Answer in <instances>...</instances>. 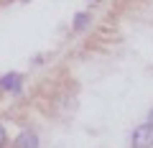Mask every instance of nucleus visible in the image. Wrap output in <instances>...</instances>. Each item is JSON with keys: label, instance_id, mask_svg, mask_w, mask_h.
Listing matches in <instances>:
<instances>
[{"label": "nucleus", "instance_id": "nucleus-3", "mask_svg": "<svg viewBox=\"0 0 153 148\" xmlns=\"http://www.w3.org/2000/svg\"><path fill=\"white\" fill-rule=\"evenodd\" d=\"M16 148H38V135L33 130H23L16 138Z\"/></svg>", "mask_w": 153, "mask_h": 148}, {"label": "nucleus", "instance_id": "nucleus-1", "mask_svg": "<svg viewBox=\"0 0 153 148\" xmlns=\"http://www.w3.org/2000/svg\"><path fill=\"white\" fill-rule=\"evenodd\" d=\"M130 148H153V125L148 120L130 133Z\"/></svg>", "mask_w": 153, "mask_h": 148}, {"label": "nucleus", "instance_id": "nucleus-6", "mask_svg": "<svg viewBox=\"0 0 153 148\" xmlns=\"http://www.w3.org/2000/svg\"><path fill=\"white\" fill-rule=\"evenodd\" d=\"M148 123H151V125H153V110H151V112H148Z\"/></svg>", "mask_w": 153, "mask_h": 148}, {"label": "nucleus", "instance_id": "nucleus-5", "mask_svg": "<svg viewBox=\"0 0 153 148\" xmlns=\"http://www.w3.org/2000/svg\"><path fill=\"white\" fill-rule=\"evenodd\" d=\"M5 141H8V135H5V128H3V125H0V148H3V146H5Z\"/></svg>", "mask_w": 153, "mask_h": 148}, {"label": "nucleus", "instance_id": "nucleus-4", "mask_svg": "<svg viewBox=\"0 0 153 148\" xmlns=\"http://www.w3.org/2000/svg\"><path fill=\"white\" fill-rule=\"evenodd\" d=\"M87 26H92V13H76L74 23H71V28H74L76 33H82Z\"/></svg>", "mask_w": 153, "mask_h": 148}, {"label": "nucleus", "instance_id": "nucleus-2", "mask_svg": "<svg viewBox=\"0 0 153 148\" xmlns=\"http://www.w3.org/2000/svg\"><path fill=\"white\" fill-rule=\"evenodd\" d=\"M0 89H3V92H10V94H21L23 77H21V74H16V71L3 74V77H0Z\"/></svg>", "mask_w": 153, "mask_h": 148}]
</instances>
